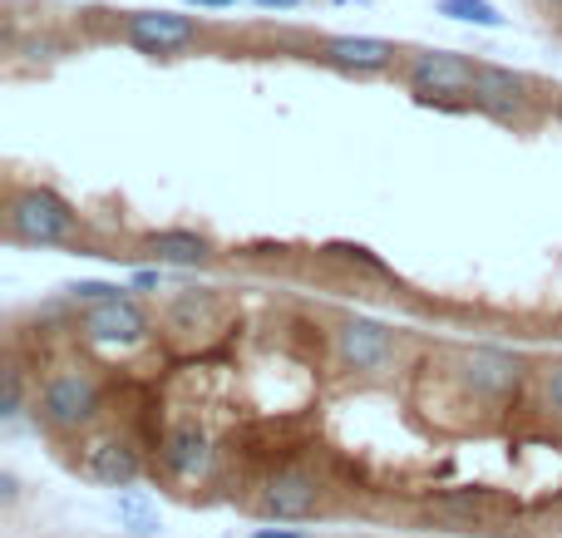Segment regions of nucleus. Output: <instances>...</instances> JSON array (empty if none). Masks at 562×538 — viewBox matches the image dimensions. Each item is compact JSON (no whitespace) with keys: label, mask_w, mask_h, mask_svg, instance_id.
Wrapping results in <instances>:
<instances>
[{"label":"nucleus","mask_w":562,"mask_h":538,"mask_svg":"<svg viewBox=\"0 0 562 538\" xmlns=\"http://www.w3.org/2000/svg\"><path fill=\"white\" fill-rule=\"evenodd\" d=\"M79 237V213L55 188H15L5 203V243L15 247H59Z\"/></svg>","instance_id":"nucleus-1"},{"label":"nucleus","mask_w":562,"mask_h":538,"mask_svg":"<svg viewBox=\"0 0 562 538\" xmlns=\"http://www.w3.org/2000/svg\"><path fill=\"white\" fill-rule=\"evenodd\" d=\"M474 75L479 65L454 49H419L405 59V85L425 104H464L474 99Z\"/></svg>","instance_id":"nucleus-2"},{"label":"nucleus","mask_w":562,"mask_h":538,"mask_svg":"<svg viewBox=\"0 0 562 538\" xmlns=\"http://www.w3.org/2000/svg\"><path fill=\"white\" fill-rule=\"evenodd\" d=\"M119 35H124L138 55L173 59L203 40V20L183 15V10H128V15L119 20Z\"/></svg>","instance_id":"nucleus-3"},{"label":"nucleus","mask_w":562,"mask_h":538,"mask_svg":"<svg viewBox=\"0 0 562 538\" xmlns=\"http://www.w3.org/2000/svg\"><path fill=\"white\" fill-rule=\"evenodd\" d=\"M40 425L55 435H79L99 415V381L89 371H59L40 391Z\"/></svg>","instance_id":"nucleus-4"},{"label":"nucleus","mask_w":562,"mask_h":538,"mask_svg":"<svg viewBox=\"0 0 562 538\" xmlns=\"http://www.w3.org/2000/svg\"><path fill=\"white\" fill-rule=\"evenodd\" d=\"M533 79L518 75V69L508 65H479L474 75V99L469 104L484 109L488 119H498V124H514V128H528L533 124Z\"/></svg>","instance_id":"nucleus-5"},{"label":"nucleus","mask_w":562,"mask_h":538,"mask_svg":"<svg viewBox=\"0 0 562 538\" xmlns=\"http://www.w3.org/2000/svg\"><path fill=\"white\" fill-rule=\"evenodd\" d=\"M400 356V336L390 332L385 322H370V316H346L336 326V361L346 371H360V376H380L390 371Z\"/></svg>","instance_id":"nucleus-6"},{"label":"nucleus","mask_w":562,"mask_h":538,"mask_svg":"<svg viewBox=\"0 0 562 538\" xmlns=\"http://www.w3.org/2000/svg\"><path fill=\"white\" fill-rule=\"evenodd\" d=\"M524 356L504 351V346H469L464 356H459V381H464V391L484 395V401H504L508 391H518L524 385Z\"/></svg>","instance_id":"nucleus-7"},{"label":"nucleus","mask_w":562,"mask_h":538,"mask_svg":"<svg viewBox=\"0 0 562 538\" xmlns=\"http://www.w3.org/2000/svg\"><path fill=\"white\" fill-rule=\"evenodd\" d=\"M316 59L340 69V75H380V69H390L400 59V49L395 40H380V35H330L321 40Z\"/></svg>","instance_id":"nucleus-8"},{"label":"nucleus","mask_w":562,"mask_h":538,"mask_svg":"<svg viewBox=\"0 0 562 538\" xmlns=\"http://www.w3.org/2000/svg\"><path fill=\"white\" fill-rule=\"evenodd\" d=\"M79 474L104 484V490H128V484H138V474H144V460H138V450L128 440L99 435V440H89L85 455H79Z\"/></svg>","instance_id":"nucleus-9"},{"label":"nucleus","mask_w":562,"mask_h":538,"mask_svg":"<svg viewBox=\"0 0 562 538\" xmlns=\"http://www.w3.org/2000/svg\"><path fill=\"white\" fill-rule=\"evenodd\" d=\"M85 336L99 346H134L148 336V312L128 292L109 296V302H94L85 312Z\"/></svg>","instance_id":"nucleus-10"},{"label":"nucleus","mask_w":562,"mask_h":538,"mask_svg":"<svg viewBox=\"0 0 562 538\" xmlns=\"http://www.w3.org/2000/svg\"><path fill=\"white\" fill-rule=\"evenodd\" d=\"M321 509V484L311 480V474H301V470H286V474H277V480H267V490H262V514L267 519H311V514Z\"/></svg>","instance_id":"nucleus-11"},{"label":"nucleus","mask_w":562,"mask_h":538,"mask_svg":"<svg viewBox=\"0 0 562 538\" xmlns=\"http://www.w3.org/2000/svg\"><path fill=\"white\" fill-rule=\"evenodd\" d=\"M164 464L173 480H203L213 470V440H207L198 425H178L164 440Z\"/></svg>","instance_id":"nucleus-12"},{"label":"nucleus","mask_w":562,"mask_h":538,"mask_svg":"<svg viewBox=\"0 0 562 538\" xmlns=\"http://www.w3.org/2000/svg\"><path fill=\"white\" fill-rule=\"evenodd\" d=\"M144 247L158 257V262H178V267H198L213 257V243L193 227H158V233L144 237Z\"/></svg>","instance_id":"nucleus-13"},{"label":"nucleus","mask_w":562,"mask_h":538,"mask_svg":"<svg viewBox=\"0 0 562 538\" xmlns=\"http://www.w3.org/2000/svg\"><path fill=\"white\" fill-rule=\"evenodd\" d=\"M435 10L449 20H464V25H484V30L504 25V10H498L494 0H439Z\"/></svg>","instance_id":"nucleus-14"},{"label":"nucleus","mask_w":562,"mask_h":538,"mask_svg":"<svg viewBox=\"0 0 562 538\" xmlns=\"http://www.w3.org/2000/svg\"><path fill=\"white\" fill-rule=\"evenodd\" d=\"M119 519H124V529L138 534V538L158 534V509L144 500V494H119Z\"/></svg>","instance_id":"nucleus-15"},{"label":"nucleus","mask_w":562,"mask_h":538,"mask_svg":"<svg viewBox=\"0 0 562 538\" xmlns=\"http://www.w3.org/2000/svg\"><path fill=\"white\" fill-rule=\"evenodd\" d=\"M75 302H109V296H124V287H109V282H75V287H65Z\"/></svg>","instance_id":"nucleus-16"},{"label":"nucleus","mask_w":562,"mask_h":538,"mask_svg":"<svg viewBox=\"0 0 562 538\" xmlns=\"http://www.w3.org/2000/svg\"><path fill=\"white\" fill-rule=\"evenodd\" d=\"M20 405H25V381H20V371L10 366V371H5V401H0V415H5V421H15Z\"/></svg>","instance_id":"nucleus-17"},{"label":"nucleus","mask_w":562,"mask_h":538,"mask_svg":"<svg viewBox=\"0 0 562 538\" xmlns=\"http://www.w3.org/2000/svg\"><path fill=\"white\" fill-rule=\"evenodd\" d=\"M330 253H340V257H346V262H360V267H366V272H385V262H380V257L370 253V247H350V243H336V247H330Z\"/></svg>","instance_id":"nucleus-18"},{"label":"nucleus","mask_w":562,"mask_h":538,"mask_svg":"<svg viewBox=\"0 0 562 538\" xmlns=\"http://www.w3.org/2000/svg\"><path fill=\"white\" fill-rule=\"evenodd\" d=\"M543 391H548V405H553V411H562V361L553 366V371H548Z\"/></svg>","instance_id":"nucleus-19"},{"label":"nucleus","mask_w":562,"mask_h":538,"mask_svg":"<svg viewBox=\"0 0 562 538\" xmlns=\"http://www.w3.org/2000/svg\"><path fill=\"white\" fill-rule=\"evenodd\" d=\"M252 5H262V10H296V5H306V0H252Z\"/></svg>","instance_id":"nucleus-20"},{"label":"nucleus","mask_w":562,"mask_h":538,"mask_svg":"<svg viewBox=\"0 0 562 538\" xmlns=\"http://www.w3.org/2000/svg\"><path fill=\"white\" fill-rule=\"evenodd\" d=\"M183 5H198V10H227V5H237V0H183Z\"/></svg>","instance_id":"nucleus-21"},{"label":"nucleus","mask_w":562,"mask_h":538,"mask_svg":"<svg viewBox=\"0 0 562 538\" xmlns=\"http://www.w3.org/2000/svg\"><path fill=\"white\" fill-rule=\"evenodd\" d=\"M252 538H301V529H257Z\"/></svg>","instance_id":"nucleus-22"},{"label":"nucleus","mask_w":562,"mask_h":538,"mask_svg":"<svg viewBox=\"0 0 562 538\" xmlns=\"http://www.w3.org/2000/svg\"><path fill=\"white\" fill-rule=\"evenodd\" d=\"M553 119L562 124V89H558V99H553Z\"/></svg>","instance_id":"nucleus-23"},{"label":"nucleus","mask_w":562,"mask_h":538,"mask_svg":"<svg viewBox=\"0 0 562 538\" xmlns=\"http://www.w3.org/2000/svg\"><path fill=\"white\" fill-rule=\"evenodd\" d=\"M336 5H346V0H336Z\"/></svg>","instance_id":"nucleus-24"}]
</instances>
